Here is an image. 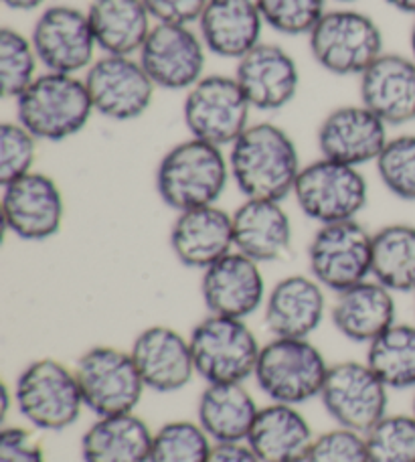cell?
I'll use <instances>...</instances> for the list:
<instances>
[{
	"mask_svg": "<svg viewBox=\"0 0 415 462\" xmlns=\"http://www.w3.org/2000/svg\"><path fill=\"white\" fill-rule=\"evenodd\" d=\"M231 180L245 199L284 201L302 171L296 140L273 122L249 124L227 152Z\"/></svg>",
	"mask_w": 415,
	"mask_h": 462,
	"instance_id": "6da1fadb",
	"label": "cell"
},
{
	"mask_svg": "<svg viewBox=\"0 0 415 462\" xmlns=\"http://www.w3.org/2000/svg\"><path fill=\"white\" fill-rule=\"evenodd\" d=\"M229 180V161L223 148L193 136L171 146L154 175L161 201L177 213L217 205Z\"/></svg>",
	"mask_w": 415,
	"mask_h": 462,
	"instance_id": "7a4b0ae2",
	"label": "cell"
},
{
	"mask_svg": "<svg viewBox=\"0 0 415 462\" xmlns=\"http://www.w3.org/2000/svg\"><path fill=\"white\" fill-rule=\"evenodd\" d=\"M16 120L39 143H63L78 136L96 114L79 76L45 71L14 100Z\"/></svg>",
	"mask_w": 415,
	"mask_h": 462,
	"instance_id": "3957f363",
	"label": "cell"
},
{
	"mask_svg": "<svg viewBox=\"0 0 415 462\" xmlns=\"http://www.w3.org/2000/svg\"><path fill=\"white\" fill-rule=\"evenodd\" d=\"M13 395L16 411L43 432L68 430L86 410L76 371L53 357L24 365L16 375Z\"/></svg>",
	"mask_w": 415,
	"mask_h": 462,
	"instance_id": "277c9868",
	"label": "cell"
},
{
	"mask_svg": "<svg viewBox=\"0 0 415 462\" xmlns=\"http://www.w3.org/2000/svg\"><path fill=\"white\" fill-rule=\"evenodd\" d=\"M309 47L314 63L337 78H361L385 53L379 24L353 8L327 11L309 35Z\"/></svg>",
	"mask_w": 415,
	"mask_h": 462,
	"instance_id": "5b68a950",
	"label": "cell"
},
{
	"mask_svg": "<svg viewBox=\"0 0 415 462\" xmlns=\"http://www.w3.org/2000/svg\"><path fill=\"white\" fill-rule=\"evenodd\" d=\"M330 363L310 339L273 337L262 345L254 379L273 403L302 406L320 398Z\"/></svg>",
	"mask_w": 415,
	"mask_h": 462,
	"instance_id": "8992f818",
	"label": "cell"
},
{
	"mask_svg": "<svg viewBox=\"0 0 415 462\" xmlns=\"http://www.w3.org/2000/svg\"><path fill=\"white\" fill-rule=\"evenodd\" d=\"M197 375L205 383H245L254 377L262 345L244 319L207 315L189 335Z\"/></svg>",
	"mask_w": 415,
	"mask_h": 462,
	"instance_id": "52a82bcc",
	"label": "cell"
},
{
	"mask_svg": "<svg viewBox=\"0 0 415 462\" xmlns=\"http://www.w3.org/2000/svg\"><path fill=\"white\" fill-rule=\"evenodd\" d=\"M292 195L306 217L327 226L359 217L367 208L369 183L361 169L320 156L302 167Z\"/></svg>",
	"mask_w": 415,
	"mask_h": 462,
	"instance_id": "ba28073f",
	"label": "cell"
},
{
	"mask_svg": "<svg viewBox=\"0 0 415 462\" xmlns=\"http://www.w3.org/2000/svg\"><path fill=\"white\" fill-rule=\"evenodd\" d=\"M252 110L235 76L211 73L187 92L182 122L193 138L229 148L252 124Z\"/></svg>",
	"mask_w": 415,
	"mask_h": 462,
	"instance_id": "9c48e42d",
	"label": "cell"
},
{
	"mask_svg": "<svg viewBox=\"0 0 415 462\" xmlns=\"http://www.w3.org/2000/svg\"><path fill=\"white\" fill-rule=\"evenodd\" d=\"M76 377L86 410L99 416L136 411L146 385L130 351L112 345H96L79 355Z\"/></svg>",
	"mask_w": 415,
	"mask_h": 462,
	"instance_id": "30bf717a",
	"label": "cell"
},
{
	"mask_svg": "<svg viewBox=\"0 0 415 462\" xmlns=\"http://www.w3.org/2000/svg\"><path fill=\"white\" fill-rule=\"evenodd\" d=\"M373 234L359 219L318 226L306 258L317 282L335 294L371 278Z\"/></svg>",
	"mask_w": 415,
	"mask_h": 462,
	"instance_id": "8fae6325",
	"label": "cell"
},
{
	"mask_svg": "<svg viewBox=\"0 0 415 462\" xmlns=\"http://www.w3.org/2000/svg\"><path fill=\"white\" fill-rule=\"evenodd\" d=\"M320 403L340 428L367 434L389 411V387L367 361H340L330 365Z\"/></svg>",
	"mask_w": 415,
	"mask_h": 462,
	"instance_id": "7c38bea8",
	"label": "cell"
},
{
	"mask_svg": "<svg viewBox=\"0 0 415 462\" xmlns=\"http://www.w3.org/2000/svg\"><path fill=\"white\" fill-rule=\"evenodd\" d=\"M96 114L132 122L151 110L156 86L138 57L99 55L83 76Z\"/></svg>",
	"mask_w": 415,
	"mask_h": 462,
	"instance_id": "4fadbf2b",
	"label": "cell"
},
{
	"mask_svg": "<svg viewBox=\"0 0 415 462\" xmlns=\"http://www.w3.org/2000/svg\"><path fill=\"white\" fill-rule=\"evenodd\" d=\"M0 187V211L6 231L32 244L60 234L65 221V197L53 177L32 171Z\"/></svg>",
	"mask_w": 415,
	"mask_h": 462,
	"instance_id": "5bb4252c",
	"label": "cell"
},
{
	"mask_svg": "<svg viewBox=\"0 0 415 462\" xmlns=\"http://www.w3.org/2000/svg\"><path fill=\"white\" fill-rule=\"evenodd\" d=\"M29 37L45 71L79 76L97 60V43L88 13L76 6H47L37 16Z\"/></svg>",
	"mask_w": 415,
	"mask_h": 462,
	"instance_id": "9a60e30c",
	"label": "cell"
},
{
	"mask_svg": "<svg viewBox=\"0 0 415 462\" xmlns=\"http://www.w3.org/2000/svg\"><path fill=\"white\" fill-rule=\"evenodd\" d=\"M207 47L198 31L189 24L154 23L146 43L138 53L156 89L189 92L205 78Z\"/></svg>",
	"mask_w": 415,
	"mask_h": 462,
	"instance_id": "2e32d148",
	"label": "cell"
},
{
	"mask_svg": "<svg viewBox=\"0 0 415 462\" xmlns=\"http://www.w3.org/2000/svg\"><path fill=\"white\" fill-rule=\"evenodd\" d=\"M387 128V124L363 104L338 106L318 124L320 156L361 169L379 159L389 140Z\"/></svg>",
	"mask_w": 415,
	"mask_h": 462,
	"instance_id": "e0dca14e",
	"label": "cell"
},
{
	"mask_svg": "<svg viewBox=\"0 0 415 462\" xmlns=\"http://www.w3.org/2000/svg\"><path fill=\"white\" fill-rule=\"evenodd\" d=\"M262 263L234 250L203 270L201 299L209 315L247 320L263 309L268 288Z\"/></svg>",
	"mask_w": 415,
	"mask_h": 462,
	"instance_id": "ac0fdd59",
	"label": "cell"
},
{
	"mask_svg": "<svg viewBox=\"0 0 415 462\" xmlns=\"http://www.w3.org/2000/svg\"><path fill=\"white\" fill-rule=\"evenodd\" d=\"M235 79L254 110L280 112L300 89V69L294 55L276 43H262L235 65Z\"/></svg>",
	"mask_w": 415,
	"mask_h": 462,
	"instance_id": "d6986e66",
	"label": "cell"
},
{
	"mask_svg": "<svg viewBox=\"0 0 415 462\" xmlns=\"http://www.w3.org/2000/svg\"><path fill=\"white\" fill-rule=\"evenodd\" d=\"M146 390L174 393L187 387L197 375L189 337L166 325L146 327L130 346Z\"/></svg>",
	"mask_w": 415,
	"mask_h": 462,
	"instance_id": "ffe728a7",
	"label": "cell"
},
{
	"mask_svg": "<svg viewBox=\"0 0 415 462\" xmlns=\"http://www.w3.org/2000/svg\"><path fill=\"white\" fill-rule=\"evenodd\" d=\"M327 294L310 274L278 280L263 302V323L273 337L310 339L327 317Z\"/></svg>",
	"mask_w": 415,
	"mask_h": 462,
	"instance_id": "44dd1931",
	"label": "cell"
},
{
	"mask_svg": "<svg viewBox=\"0 0 415 462\" xmlns=\"http://www.w3.org/2000/svg\"><path fill=\"white\" fill-rule=\"evenodd\" d=\"M169 242L182 266L203 272L235 250L234 217L219 205L180 211L172 221Z\"/></svg>",
	"mask_w": 415,
	"mask_h": 462,
	"instance_id": "7402d4cb",
	"label": "cell"
},
{
	"mask_svg": "<svg viewBox=\"0 0 415 462\" xmlns=\"http://www.w3.org/2000/svg\"><path fill=\"white\" fill-rule=\"evenodd\" d=\"M361 104L387 126L415 122V61L411 55L383 53L359 78Z\"/></svg>",
	"mask_w": 415,
	"mask_h": 462,
	"instance_id": "603a6c76",
	"label": "cell"
},
{
	"mask_svg": "<svg viewBox=\"0 0 415 462\" xmlns=\"http://www.w3.org/2000/svg\"><path fill=\"white\" fill-rule=\"evenodd\" d=\"M263 27L255 0H209L197 21L207 51L234 61L262 43Z\"/></svg>",
	"mask_w": 415,
	"mask_h": 462,
	"instance_id": "cb8c5ba5",
	"label": "cell"
},
{
	"mask_svg": "<svg viewBox=\"0 0 415 462\" xmlns=\"http://www.w3.org/2000/svg\"><path fill=\"white\" fill-rule=\"evenodd\" d=\"M231 217L235 250L254 262L284 260L292 250L294 227L281 201L245 199Z\"/></svg>",
	"mask_w": 415,
	"mask_h": 462,
	"instance_id": "d4e9b609",
	"label": "cell"
},
{
	"mask_svg": "<svg viewBox=\"0 0 415 462\" xmlns=\"http://www.w3.org/2000/svg\"><path fill=\"white\" fill-rule=\"evenodd\" d=\"M330 320L345 339L369 345L397 323L395 294L377 280H364L337 294Z\"/></svg>",
	"mask_w": 415,
	"mask_h": 462,
	"instance_id": "484cf974",
	"label": "cell"
},
{
	"mask_svg": "<svg viewBox=\"0 0 415 462\" xmlns=\"http://www.w3.org/2000/svg\"><path fill=\"white\" fill-rule=\"evenodd\" d=\"M314 439L312 424L298 406L270 402L257 411L245 442L262 462H306Z\"/></svg>",
	"mask_w": 415,
	"mask_h": 462,
	"instance_id": "4316f807",
	"label": "cell"
},
{
	"mask_svg": "<svg viewBox=\"0 0 415 462\" xmlns=\"http://www.w3.org/2000/svg\"><path fill=\"white\" fill-rule=\"evenodd\" d=\"M152 428L136 411L99 416L81 436L83 462H151Z\"/></svg>",
	"mask_w": 415,
	"mask_h": 462,
	"instance_id": "83f0119b",
	"label": "cell"
},
{
	"mask_svg": "<svg viewBox=\"0 0 415 462\" xmlns=\"http://www.w3.org/2000/svg\"><path fill=\"white\" fill-rule=\"evenodd\" d=\"M86 13L102 55H138L154 27L143 0H91Z\"/></svg>",
	"mask_w": 415,
	"mask_h": 462,
	"instance_id": "f1b7e54d",
	"label": "cell"
},
{
	"mask_svg": "<svg viewBox=\"0 0 415 462\" xmlns=\"http://www.w3.org/2000/svg\"><path fill=\"white\" fill-rule=\"evenodd\" d=\"M257 411L245 383H207L197 402V422L215 444L245 442Z\"/></svg>",
	"mask_w": 415,
	"mask_h": 462,
	"instance_id": "f546056e",
	"label": "cell"
},
{
	"mask_svg": "<svg viewBox=\"0 0 415 462\" xmlns=\"http://www.w3.org/2000/svg\"><path fill=\"white\" fill-rule=\"evenodd\" d=\"M371 278L393 294H415V226L389 224L373 234Z\"/></svg>",
	"mask_w": 415,
	"mask_h": 462,
	"instance_id": "4dcf8cb0",
	"label": "cell"
},
{
	"mask_svg": "<svg viewBox=\"0 0 415 462\" xmlns=\"http://www.w3.org/2000/svg\"><path fill=\"white\" fill-rule=\"evenodd\" d=\"M364 361L389 390H415V325L389 327L367 345Z\"/></svg>",
	"mask_w": 415,
	"mask_h": 462,
	"instance_id": "1f68e13d",
	"label": "cell"
},
{
	"mask_svg": "<svg viewBox=\"0 0 415 462\" xmlns=\"http://www.w3.org/2000/svg\"><path fill=\"white\" fill-rule=\"evenodd\" d=\"M213 447L197 420H171L154 430L151 462H209Z\"/></svg>",
	"mask_w": 415,
	"mask_h": 462,
	"instance_id": "d6a6232c",
	"label": "cell"
},
{
	"mask_svg": "<svg viewBox=\"0 0 415 462\" xmlns=\"http://www.w3.org/2000/svg\"><path fill=\"white\" fill-rule=\"evenodd\" d=\"M39 65L31 37L11 27L0 29V86L6 100H16L41 76Z\"/></svg>",
	"mask_w": 415,
	"mask_h": 462,
	"instance_id": "836d02e7",
	"label": "cell"
},
{
	"mask_svg": "<svg viewBox=\"0 0 415 462\" xmlns=\"http://www.w3.org/2000/svg\"><path fill=\"white\" fill-rule=\"evenodd\" d=\"M375 167L387 193L400 201L415 203V134L389 138Z\"/></svg>",
	"mask_w": 415,
	"mask_h": 462,
	"instance_id": "e575fe53",
	"label": "cell"
},
{
	"mask_svg": "<svg viewBox=\"0 0 415 462\" xmlns=\"http://www.w3.org/2000/svg\"><path fill=\"white\" fill-rule=\"evenodd\" d=\"M369 462H415V416L387 414L364 434Z\"/></svg>",
	"mask_w": 415,
	"mask_h": 462,
	"instance_id": "d590c367",
	"label": "cell"
},
{
	"mask_svg": "<svg viewBox=\"0 0 415 462\" xmlns=\"http://www.w3.org/2000/svg\"><path fill=\"white\" fill-rule=\"evenodd\" d=\"M265 27L284 37H309L327 13V0H255Z\"/></svg>",
	"mask_w": 415,
	"mask_h": 462,
	"instance_id": "8d00e7d4",
	"label": "cell"
},
{
	"mask_svg": "<svg viewBox=\"0 0 415 462\" xmlns=\"http://www.w3.org/2000/svg\"><path fill=\"white\" fill-rule=\"evenodd\" d=\"M39 140L19 120L0 124V185L35 171Z\"/></svg>",
	"mask_w": 415,
	"mask_h": 462,
	"instance_id": "74e56055",
	"label": "cell"
},
{
	"mask_svg": "<svg viewBox=\"0 0 415 462\" xmlns=\"http://www.w3.org/2000/svg\"><path fill=\"white\" fill-rule=\"evenodd\" d=\"M306 462H369L364 434L335 428L314 439Z\"/></svg>",
	"mask_w": 415,
	"mask_h": 462,
	"instance_id": "f35d334b",
	"label": "cell"
},
{
	"mask_svg": "<svg viewBox=\"0 0 415 462\" xmlns=\"http://www.w3.org/2000/svg\"><path fill=\"white\" fill-rule=\"evenodd\" d=\"M0 462H45V450L23 426H3Z\"/></svg>",
	"mask_w": 415,
	"mask_h": 462,
	"instance_id": "ab89813d",
	"label": "cell"
},
{
	"mask_svg": "<svg viewBox=\"0 0 415 462\" xmlns=\"http://www.w3.org/2000/svg\"><path fill=\"white\" fill-rule=\"evenodd\" d=\"M154 23L195 24L209 0H143Z\"/></svg>",
	"mask_w": 415,
	"mask_h": 462,
	"instance_id": "60d3db41",
	"label": "cell"
},
{
	"mask_svg": "<svg viewBox=\"0 0 415 462\" xmlns=\"http://www.w3.org/2000/svg\"><path fill=\"white\" fill-rule=\"evenodd\" d=\"M209 462H262L247 442L215 444Z\"/></svg>",
	"mask_w": 415,
	"mask_h": 462,
	"instance_id": "b9f144b4",
	"label": "cell"
},
{
	"mask_svg": "<svg viewBox=\"0 0 415 462\" xmlns=\"http://www.w3.org/2000/svg\"><path fill=\"white\" fill-rule=\"evenodd\" d=\"M3 5L11 11H19V13H31L37 11L45 5V0H3Z\"/></svg>",
	"mask_w": 415,
	"mask_h": 462,
	"instance_id": "7bdbcfd3",
	"label": "cell"
},
{
	"mask_svg": "<svg viewBox=\"0 0 415 462\" xmlns=\"http://www.w3.org/2000/svg\"><path fill=\"white\" fill-rule=\"evenodd\" d=\"M385 3L395 11L415 16V0H385Z\"/></svg>",
	"mask_w": 415,
	"mask_h": 462,
	"instance_id": "ee69618b",
	"label": "cell"
},
{
	"mask_svg": "<svg viewBox=\"0 0 415 462\" xmlns=\"http://www.w3.org/2000/svg\"><path fill=\"white\" fill-rule=\"evenodd\" d=\"M410 49H411V60L415 61V21L411 24V32H410Z\"/></svg>",
	"mask_w": 415,
	"mask_h": 462,
	"instance_id": "f6af8a7d",
	"label": "cell"
},
{
	"mask_svg": "<svg viewBox=\"0 0 415 462\" xmlns=\"http://www.w3.org/2000/svg\"><path fill=\"white\" fill-rule=\"evenodd\" d=\"M335 3H343V5H351V3H356V0H335Z\"/></svg>",
	"mask_w": 415,
	"mask_h": 462,
	"instance_id": "bcb514c9",
	"label": "cell"
},
{
	"mask_svg": "<svg viewBox=\"0 0 415 462\" xmlns=\"http://www.w3.org/2000/svg\"><path fill=\"white\" fill-rule=\"evenodd\" d=\"M411 414L415 416V395H413V403H411Z\"/></svg>",
	"mask_w": 415,
	"mask_h": 462,
	"instance_id": "7dc6e473",
	"label": "cell"
}]
</instances>
